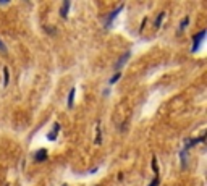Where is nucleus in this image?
<instances>
[{
  "mask_svg": "<svg viewBox=\"0 0 207 186\" xmlns=\"http://www.w3.org/2000/svg\"><path fill=\"white\" fill-rule=\"evenodd\" d=\"M206 34H207V31L202 29V31H199V33L196 34L194 37H193V47H191V52H193V54L199 50V47H201V44H202V41H204Z\"/></svg>",
  "mask_w": 207,
  "mask_h": 186,
  "instance_id": "nucleus-1",
  "label": "nucleus"
},
{
  "mask_svg": "<svg viewBox=\"0 0 207 186\" xmlns=\"http://www.w3.org/2000/svg\"><path fill=\"white\" fill-rule=\"evenodd\" d=\"M123 8H125V5H123V3H122V5H118V7H117V8H115V10H112V12H110V15H109V16H107V18H105V23H104V26H105L107 29H109V28H112V23H113V20H115L117 16L120 15V12H122Z\"/></svg>",
  "mask_w": 207,
  "mask_h": 186,
  "instance_id": "nucleus-2",
  "label": "nucleus"
},
{
  "mask_svg": "<svg viewBox=\"0 0 207 186\" xmlns=\"http://www.w3.org/2000/svg\"><path fill=\"white\" fill-rule=\"evenodd\" d=\"M130 55H131L130 52H125V54L122 55V57L118 58V60H117V63L113 65V68H115V71H117V73H118V71L122 70L123 67H125V63H126V62L130 60Z\"/></svg>",
  "mask_w": 207,
  "mask_h": 186,
  "instance_id": "nucleus-3",
  "label": "nucleus"
},
{
  "mask_svg": "<svg viewBox=\"0 0 207 186\" xmlns=\"http://www.w3.org/2000/svg\"><path fill=\"white\" fill-rule=\"evenodd\" d=\"M60 128H62V126H60V123H58V122H55V123H54V130H52V131H50L49 134H47V139H49V141H55V139H57V138H58V131H60Z\"/></svg>",
  "mask_w": 207,
  "mask_h": 186,
  "instance_id": "nucleus-4",
  "label": "nucleus"
},
{
  "mask_svg": "<svg viewBox=\"0 0 207 186\" xmlns=\"http://www.w3.org/2000/svg\"><path fill=\"white\" fill-rule=\"evenodd\" d=\"M47 149H39L36 152V157H34V159H36V162H46L47 159H49V156H47Z\"/></svg>",
  "mask_w": 207,
  "mask_h": 186,
  "instance_id": "nucleus-5",
  "label": "nucleus"
},
{
  "mask_svg": "<svg viewBox=\"0 0 207 186\" xmlns=\"http://www.w3.org/2000/svg\"><path fill=\"white\" fill-rule=\"evenodd\" d=\"M70 5H71L70 0H65V2L62 3V7H60V16H62V18H67V16H68V10H70Z\"/></svg>",
  "mask_w": 207,
  "mask_h": 186,
  "instance_id": "nucleus-6",
  "label": "nucleus"
},
{
  "mask_svg": "<svg viewBox=\"0 0 207 186\" xmlns=\"http://www.w3.org/2000/svg\"><path fill=\"white\" fill-rule=\"evenodd\" d=\"M75 94H76V88H71L68 92V109H73L75 105Z\"/></svg>",
  "mask_w": 207,
  "mask_h": 186,
  "instance_id": "nucleus-7",
  "label": "nucleus"
},
{
  "mask_svg": "<svg viewBox=\"0 0 207 186\" xmlns=\"http://www.w3.org/2000/svg\"><path fill=\"white\" fill-rule=\"evenodd\" d=\"M164 18H165V12H160V13L157 15V18H155V21H154V28H155V29H159V28H160L162 21H164Z\"/></svg>",
  "mask_w": 207,
  "mask_h": 186,
  "instance_id": "nucleus-8",
  "label": "nucleus"
},
{
  "mask_svg": "<svg viewBox=\"0 0 207 186\" xmlns=\"http://www.w3.org/2000/svg\"><path fill=\"white\" fill-rule=\"evenodd\" d=\"M189 25V16H185V18L181 20V23H180V28H178V33H183V31L186 29V26Z\"/></svg>",
  "mask_w": 207,
  "mask_h": 186,
  "instance_id": "nucleus-9",
  "label": "nucleus"
},
{
  "mask_svg": "<svg viewBox=\"0 0 207 186\" xmlns=\"http://www.w3.org/2000/svg\"><path fill=\"white\" fill-rule=\"evenodd\" d=\"M8 83H10V71H8V68L7 67H3V86H8Z\"/></svg>",
  "mask_w": 207,
  "mask_h": 186,
  "instance_id": "nucleus-10",
  "label": "nucleus"
},
{
  "mask_svg": "<svg viewBox=\"0 0 207 186\" xmlns=\"http://www.w3.org/2000/svg\"><path fill=\"white\" fill-rule=\"evenodd\" d=\"M102 143V130L97 123V128H96V144H101Z\"/></svg>",
  "mask_w": 207,
  "mask_h": 186,
  "instance_id": "nucleus-11",
  "label": "nucleus"
},
{
  "mask_svg": "<svg viewBox=\"0 0 207 186\" xmlns=\"http://www.w3.org/2000/svg\"><path fill=\"white\" fill-rule=\"evenodd\" d=\"M152 172L155 173V177H159V164H157V157H152Z\"/></svg>",
  "mask_w": 207,
  "mask_h": 186,
  "instance_id": "nucleus-12",
  "label": "nucleus"
},
{
  "mask_svg": "<svg viewBox=\"0 0 207 186\" xmlns=\"http://www.w3.org/2000/svg\"><path fill=\"white\" fill-rule=\"evenodd\" d=\"M186 152H188V151H185V149L180 152V159H181V167L183 168H186Z\"/></svg>",
  "mask_w": 207,
  "mask_h": 186,
  "instance_id": "nucleus-13",
  "label": "nucleus"
},
{
  "mask_svg": "<svg viewBox=\"0 0 207 186\" xmlns=\"http://www.w3.org/2000/svg\"><path fill=\"white\" fill-rule=\"evenodd\" d=\"M120 76H122V73H120V71H118V73H115V75L112 76V80H110V84H115V83L120 80Z\"/></svg>",
  "mask_w": 207,
  "mask_h": 186,
  "instance_id": "nucleus-14",
  "label": "nucleus"
},
{
  "mask_svg": "<svg viewBox=\"0 0 207 186\" xmlns=\"http://www.w3.org/2000/svg\"><path fill=\"white\" fill-rule=\"evenodd\" d=\"M159 185H160V178H159V177H155L154 180L151 181V183L147 185V186H159Z\"/></svg>",
  "mask_w": 207,
  "mask_h": 186,
  "instance_id": "nucleus-15",
  "label": "nucleus"
},
{
  "mask_svg": "<svg viewBox=\"0 0 207 186\" xmlns=\"http://www.w3.org/2000/svg\"><path fill=\"white\" fill-rule=\"evenodd\" d=\"M0 52H2V54H7V47H5V44H3L2 39H0Z\"/></svg>",
  "mask_w": 207,
  "mask_h": 186,
  "instance_id": "nucleus-16",
  "label": "nucleus"
},
{
  "mask_svg": "<svg viewBox=\"0 0 207 186\" xmlns=\"http://www.w3.org/2000/svg\"><path fill=\"white\" fill-rule=\"evenodd\" d=\"M62 186H65V185H62Z\"/></svg>",
  "mask_w": 207,
  "mask_h": 186,
  "instance_id": "nucleus-17",
  "label": "nucleus"
}]
</instances>
